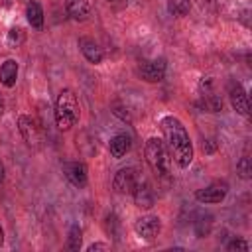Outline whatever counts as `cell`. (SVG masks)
<instances>
[{"mask_svg": "<svg viewBox=\"0 0 252 252\" xmlns=\"http://www.w3.org/2000/svg\"><path fill=\"white\" fill-rule=\"evenodd\" d=\"M22 41H24V33H22V30H20V28H12L10 33H8V43H10L12 47H16V45H20Z\"/></svg>", "mask_w": 252, "mask_h": 252, "instance_id": "44dd1931", "label": "cell"}, {"mask_svg": "<svg viewBox=\"0 0 252 252\" xmlns=\"http://www.w3.org/2000/svg\"><path fill=\"white\" fill-rule=\"evenodd\" d=\"M146 161L150 163V167L154 169L156 175L165 177L169 173L171 158H169L167 146L161 138H150L146 142Z\"/></svg>", "mask_w": 252, "mask_h": 252, "instance_id": "3957f363", "label": "cell"}, {"mask_svg": "<svg viewBox=\"0 0 252 252\" xmlns=\"http://www.w3.org/2000/svg\"><path fill=\"white\" fill-rule=\"evenodd\" d=\"M65 10L73 20L81 22V20H87L91 6H89V0H65Z\"/></svg>", "mask_w": 252, "mask_h": 252, "instance_id": "4fadbf2b", "label": "cell"}, {"mask_svg": "<svg viewBox=\"0 0 252 252\" xmlns=\"http://www.w3.org/2000/svg\"><path fill=\"white\" fill-rule=\"evenodd\" d=\"M18 79V63L14 59H6L0 65V83L4 87H14Z\"/></svg>", "mask_w": 252, "mask_h": 252, "instance_id": "9a60e30c", "label": "cell"}, {"mask_svg": "<svg viewBox=\"0 0 252 252\" xmlns=\"http://www.w3.org/2000/svg\"><path fill=\"white\" fill-rule=\"evenodd\" d=\"M203 98H205V106H207L211 112H219V110H222V98H220L219 94H215L213 91L207 93V94H203Z\"/></svg>", "mask_w": 252, "mask_h": 252, "instance_id": "d6986e66", "label": "cell"}, {"mask_svg": "<svg viewBox=\"0 0 252 252\" xmlns=\"http://www.w3.org/2000/svg\"><path fill=\"white\" fill-rule=\"evenodd\" d=\"M2 181H4V165L0 163V185H2Z\"/></svg>", "mask_w": 252, "mask_h": 252, "instance_id": "d4e9b609", "label": "cell"}, {"mask_svg": "<svg viewBox=\"0 0 252 252\" xmlns=\"http://www.w3.org/2000/svg\"><path fill=\"white\" fill-rule=\"evenodd\" d=\"M134 230L138 236L146 238V240H152L154 236L159 234L161 230V220L154 215H146V217H140L136 222H134Z\"/></svg>", "mask_w": 252, "mask_h": 252, "instance_id": "ba28073f", "label": "cell"}, {"mask_svg": "<svg viewBox=\"0 0 252 252\" xmlns=\"http://www.w3.org/2000/svg\"><path fill=\"white\" fill-rule=\"evenodd\" d=\"M165 59L163 57H158V59H150V61H144L138 69L140 77L148 83H159L163 77H165Z\"/></svg>", "mask_w": 252, "mask_h": 252, "instance_id": "277c9868", "label": "cell"}, {"mask_svg": "<svg viewBox=\"0 0 252 252\" xmlns=\"http://www.w3.org/2000/svg\"><path fill=\"white\" fill-rule=\"evenodd\" d=\"M167 10L171 16H185L191 10V0H167Z\"/></svg>", "mask_w": 252, "mask_h": 252, "instance_id": "ac0fdd59", "label": "cell"}, {"mask_svg": "<svg viewBox=\"0 0 252 252\" xmlns=\"http://www.w3.org/2000/svg\"><path fill=\"white\" fill-rule=\"evenodd\" d=\"M159 126H161V132L165 138L163 142L167 146L169 156L179 167H187L193 161V144L187 134V128L175 116H163Z\"/></svg>", "mask_w": 252, "mask_h": 252, "instance_id": "6da1fadb", "label": "cell"}, {"mask_svg": "<svg viewBox=\"0 0 252 252\" xmlns=\"http://www.w3.org/2000/svg\"><path fill=\"white\" fill-rule=\"evenodd\" d=\"M228 98H230L232 108H234L238 114L248 116V112H250V104H248L246 91L242 89L240 83H230V87H228Z\"/></svg>", "mask_w": 252, "mask_h": 252, "instance_id": "9c48e42d", "label": "cell"}, {"mask_svg": "<svg viewBox=\"0 0 252 252\" xmlns=\"http://www.w3.org/2000/svg\"><path fill=\"white\" fill-rule=\"evenodd\" d=\"M63 173H65V177L71 185H75L79 189L87 185V167H85V163L67 161V163H63Z\"/></svg>", "mask_w": 252, "mask_h": 252, "instance_id": "30bf717a", "label": "cell"}, {"mask_svg": "<svg viewBox=\"0 0 252 252\" xmlns=\"http://www.w3.org/2000/svg\"><path fill=\"white\" fill-rule=\"evenodd\" d=\"M2 242H4V230H2V226H0V246H2Z\"/></svg>", "mask_w": 252, "mask_h": 252, "instance_id": "4316f807", "label": "cell"}, {"mask_svg": "<svg viewBox=\"0 0 252 252\" xmlns=\"http://www.w3.org/2000/svg\"><path fill=\"white\" fill-rule=\"evenodd\" d=\"M26 18H28V24L35 30H39L43 26V10L37 2H30L26 6Z\"/></svg>", "mask_w": 252, "mask_h": 252, "instance_id": "2e32d148", "label": "cell"}, {"mask_svg": "<svg viewBox=\"0 0 252 252\" xmlns=\"http://www.w3.org/2000/svg\"><path fill=\"white\" fill-rule=\"evenodd\" d=\"M132 193H134V203H136V207H140V209H150V207H154V193H152V189H150L148 183H138Z\"/></svg>", "mask_w": 252, "mask_h": 252, "instance_id": "7c38bea8", "label": "cell"}, {"mask_svg": "<svg viewBox=\"0 0 252 252\" xmlns=\"http://www.w3.org/2000/svg\"><path fill=\"white\" fill-rule=\"evenodd\" d=\"M226 248H228L230 252H234V250H236V252H248V244H246L244 240H240V238H234Z\"/></svg>", "mask_w": 252, "mask_h": 252, "instance_id": "7402d4cb", "label": "cell"}, {"mask_svg": "<svg viewBox=\"0 0 252 252\" xmlns=\"http://www.w3.org/2000/svg\"><path fill=\"white\" fill-rule=\"evenodd\" d=\"M114 189L118 193H132L138 185V173L134 167H122L116 171L114 175V181H112Z\"/></svg>", "mask_w": 252, "mask_h": 252, "instance_id": "52a82bcc", "label": "cell"}, {"mask_svg": "<svg viewBox=\"0 0 252 252\" xmlns=\"http://www.w3.org/2000/svg\"><path fill=\"white\" fill-rule=\"evenodd\" d=\"M236 171H238V175L242 179H248L252 175V161H250V158H246V156L240 158L238 163H236Z\"/></svg>", "mask_w": 252, "mask_h": 252, "instance_id": "ffe728a7", "label": "cell"}, {"mask_svg": "<svg viewBox=\"0 0 252 252\" xmlns=\"http://www.w3.org/2000/svg\"><path fill=\"white\" fill-rule=\"evenodd\" d=\"M87 250H89V252H94V250H108V244H102V242H94V244H91Z\"/></svg>", "mask_w": 252, "mask_h": 252, "instance_id": "603a6c76", "label": "cell"}, {"mask_svg": "<svg viewBox=\"0 0 252 252\" xmlns=\"http://www.w3.org/2000/svg\"><path fill=\"white\" fill-rule=\"evenodd\" d=\"M108 2H114V0H108Z\"/></svg>", "mask_w": 252, "mask_h": 252, "instance_id": "83f0119b", "label": "cell"}, {"mask_svg": "<svg viewBox=\"0 0 252 252\" xmlns=\"http://www.w3.org/2000/svg\"><path fill=\"white\" fill-rule=\"evenodd\" d=\"M203 152H207V154H211V152H215V146L211 144V140H207V144H203Z\"/></svg>", "mask_w": 252, "mask_h": 252, "instance_id": "cb8c5ba5", "label": "cell"}, {"mask_svg": "<svg viewBox=\"0 0 252 252\" xmlns=\"http://www.w3.org/2000/svg\"><path fill=\"white\" fill-rule=\"evenodd\" d=\"M55 124L59 130H69L79 122V102L71 89H63L55 102Z\"/></svg>", "mask_w": 252, "mask_h": 252, "instance_id": "7a4b0ae2", "label": "cell"}, {"mask_svg": "<svg viewBox=\"0 0 252 252\" xmlns=\"http://www.w3.org/2000/svg\"><path fill=\"white\" fill-rule=\"evenodd\" d=\"M18 126H20V132H22L24 140H26L30 146L37 148V146L43 142V132H41V128H39V126L35 124V120H32L30 116H20V118H18Z\"/></svg>", "mask_w": 252, "mask_h": 252, "instance_id": "8992f818", "label": "cell"}, {"mask_svg": "<svg viewBox=\"0 0 252 252\" xmlns=\"http://www.w3.org/2000/svg\"><path fill=\"white\" fill-rule=\"evenodd\" d=\"M81 244H83V230L79 224H73L67 234V248L77 252V250H81Z\"/></svg>", "mask_w": 252, "mask_h": 252, "instance_id": "e0dca14e", "label": "cell"}, {"mask_svg": "<svg viewBox=\"0 0 252 252\" xmlns=\"http://www.w3.org/2000/svg\"><path fill=\"white\" fill-rule=\"evenodd\" d=\"M226 193H228V185L217 181V183H211V185H207V187H203V189H197V191H195V199H197L199 203L213 205V203H220V201L226 197Z\"/></svg>", "mask_w": 252, "mask_h": 252, "instance_id": "5b68a950", "label": "cell"}, {"mask_svg": "<svg viewBox=\"0 0 252 252\" xmlns=\"http://www.w3.org/2000/svg\"><path fill=\"white\" fill-rule=\"evenodd\" d=\"M108 148H110L112 158H124V156L130 152V148H132V140H130V136H126V134H116V136L110 140Z\"/></svg>", "mask_w": 252, "mask_h": 252, "instance_id": "5bb4252c", "label": "cell"}, {"mask_svg": "<svg viewBox=\"0 0 252 252\" xmlns=\"http://www.w3.org/2000/svg\"><path fill=\"white\" fill-rule=\"evenodd\" d=\"M79 47H81V53L85 55V59L89 61V63H100L102 61V49L98 47V43L94 41V39H91V37H81L79 39Z\"/></svg>", "mask_w": 252, "mask_h": 252, "instance_id": "8fae6325", "label": "cell"}, {"mask_svg": "<svg viewBox=\"0 0 252 252\" xmlns=\"http://www.w3.org/2000/svg\"><path fill=\"white\" fill-rule=\"evenodd\" d=\"M4 114V98H2V94H0V116Z\"/></svg>", "mask_w": 252, "mask_h": 252, "instance_id": "484cf974", "label": "cell"}]
</instances>
